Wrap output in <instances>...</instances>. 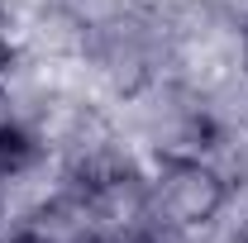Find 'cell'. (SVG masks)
<instances>
[{
  "label": "cell",
  "instance_id": "cell-1",
  "mask_svg": "<svg viewBox=\"0 0 248 243\" xmlns=\"http://www.w3.org/2000/svg\"><path fill=\"white\" fill-rule=\"evenodd\" d=\"M229 200V186L210 162H201L196 152H177L157 167V177L148 182V214H162L167 224H205L215 219Z\"/></svg>",
  "mask_w": 248,
  "mask_h": 243
}]
</instances>
